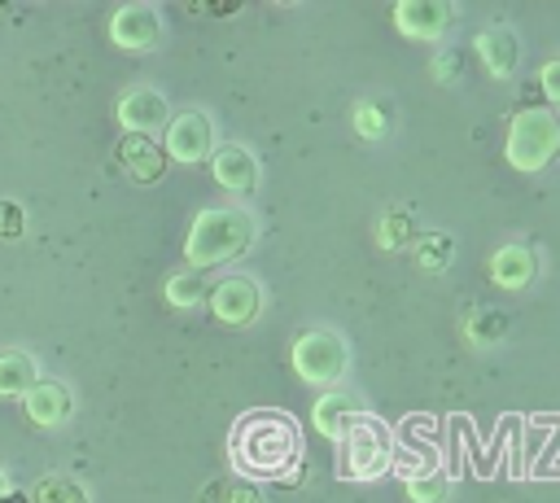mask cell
<instances>
[{"instance_id":"cell-1","label":"cell","mask_w":560,"mask_h":503,"mask_svg":"<svg viewBox=\"0 0 560 503\" xmlns=\"http://www.w3.org/2000/svg\"><path fill=\"white\" fill-rule=\"evenodd\" d=\"M258 236V223L245 206H206L197 210L188 236H184V262L188 271H210L232 258H241Z\"/></svg>"},{"instance_id":"cell-2","label":"cell","mask_w":560,"mask_h":503,"mask_svg":"<svg viewBox=\"0 0 560 503\" xmlns=\"http://www.w3.org/2000/svg\"><path fill=\"white\" fill-rule=\"evenodd\" d=\"M298 459V429L280 411H249L232 429V464L249 477H280Z\"/></svg>"},{"instance_id":"cell-3","label":"cell","mask_w":560,"mask_h":503,"mask_svg":"<svg viewBox=\"0 0 560 503\" xmlns=\"http://www.w3.org/2000/svg\"><path fill=\"white\" fill-rule=\"evenodd\" d=\"M503 157L521 175H538L560 157V114L547 105H525L512 114L503 136Z\"/></svg>"},{"instance_id":"cell-4","label":"cell","mask_w":560,"mask_h":503,"mask_svg":"<svg viewBox=\"0 0 560 503\" xmlns=\"http://www.w3.org/2000/svg\"><path fill=\"white\" fill-rule=\"evenodd\" d=\"M289 363H293V376L298 381L337 389V381H346V372H350V346L332 328H306V332L293 337Z\"/></svg>"},{"instance_id":"cell-5","label":"cell","mask_w":560,"mask_h":503,"mask_svg":"<svg viewBox=\"0 0 560 503\" xmlns=\"http://www.w3.org/2000/svg\"><path fill=\"white\" fill-rule=\"evenodd\" d=\"M341 446V472L350 481H376L389 464H394V446H389V433L372 420V416H359L346 437L337 442Z\"/></svg>"},{"instance_id":"cell-6","label":"cell","mask_w":560,"mask_h":503,"mask_svg":"<svg viewBox=\"0 0 560 503\" xmlns=\"http://www.w3.org/2000/svg\"><path fill=\"white\" fill-rule=\"evenodd\" d=\"M162 153L166 162H184V166L206 162L214 153V118L206 109L171 114V122L162 127Z\"/></svg>"},{"instance_id":"cell-7","label":"cell","mask_w":560,"mask_h":503,"mask_svg":"<svg viewBox=\"0 0 560 503\" xmlns=\"http://www.w3.org/2000/svg\"><path fill=\"white\" fill-rule=\"evenodd\" d=\"M206 302H210V315H214L219 324H228V328H245V324H254L258 311H262V289H258L254 276L232 271V276H223V280L206 293Z\"/></svg>"},{"instance_id":"cell-8","label":"cell","mask_w":560,"mask_h":503,"mask_svg":"<svg viewBox=\"0 0 560 503\" xmlns=\"http://www.w3.org/2000/svg\"><path fill=\"white\" fill-rule=\"evenodd\" d=\"M389 22H394V31H398L402 39H424V44H433V39H442L446 26L455 22V4H446V0H398L394 13H389Z\"/></svg>"},{"instance_id":"cell-9","label":"cell","mask_w":560,"mask_h":503,"mask_svg":"<svg viewBox=\"0 0 560 503\" xmlns=\"http://www.w3.org/2000/svg\"><path fill=\"white\" fill-rule=\"evenodd\" d=\"M171 122V105L158 87H127L118 96V127L122 136H158Z\"/></svg>"},{"instance_id":"cell-10","label":"cell","mask_w":560,"mask_h":503,"mask_svg":"<svg viewBox=\"0 0 560 503\" xmlns=\"http://www.w3.org/2000/svg\"><path fill=\"white\" fill-rule=\"evenodd\" d=\"M109 39L118 44V48H127V52H149V48H158V39H162V17H158V9L153 4H122V9H114L109 13Z\"/></svg>"},{"instance_id":"cell-11","label":"cell","mask_w":560,"mask_h":503,"mask_svg":"<svg viewBox=\"0 0 560 503\" xmlns=\"http://www.w3.org/2000/svg\"><path fill=\"white\" fill-rule=\"evenodd\" d=\"M472 52L490 79H512L521 66V39L512 26H481L472 39Z\"/></svg>"},{"instance_id":"cell-12","label":"cell","mask_w":560,"mask_h":503,"mask_svg":"<svg viewBox=\"0 0 560 503\" xmlns=\"http://www.w3.org/2000/svg\"><path fill=\"white\" fill-rule=\"evenodd\" d=\"M210 175H214V184H219L223 192L245 197V192L258 188V157H254L245 144H214V153H210Z\"/></svg>"},{"instance_id":"cell-13","label":"cell","mask_w":560,"mask_h":503,"mask_svg":"<svg viewBox=\"0 0 560 503\" xmlns=\"http://www.w3.org/2000/svg\"><path fill=\"white\" fill-rule=\"evenodd\" d=\"M22 407H26V420H35L39 429H57V424H66L70 420V411H74V394H70V385L66 381H35L26 394H22Z\"/></svg>"},{"instance_id":"cell-14","label":"cell","mask_w":560,"mask_h":503,"mask_svg":"<svg viewBox=\"0 0 560 503\" xmlns=\"http://www.w3.org/2000/svg\"><path fill=\"white\" fill-rule=\"evenodd\" d=\"M359 416H363V402H359L350 389H324V394L311 402V424H315V433L328 437V442H341L346 429H350Z\"/></svg>"},{"instance_id":"cell-15","label":"cell","mask_w":560,"mask_h":503,"mask_svg":"<svg viewBox=\"0 0 560 503\" xmlns=\"http://www.w3.org/2000/svg\"><path fill=\"white\" fill-rule=\"evenodd\" d=\"M486 271H490V280H494L499 289L516 293V289L534 284V276H538V258H534V249H529L525 241H508V245H499V249L490 254Z\"/></svg>"},{"instance_id":"cell-16","label":"cell","mask_w":560,"mask_h":503,"mask_svg":"<svg viewBox=\"0 0 560 503\" xmlns=\"http://www.w3.org/2000/svg\"><path fill=\"white\" fill-rule=\"evenodd\" d=\"M118 166L136 179V184H158L166 175V153L153 136H122L118 140Z\"/></svg>"},{"instance_id":"cell-17","label":"cell","mask_w":560,"mask_h":503,"mask_svg":"<svg viewBox=\"0 0 560 503\" xmlns=\"http://www.w3.org/2000/svg\"><path fill=\"white\" fill-rule=\"evenodd\" d=\"M35 381H39V367L26 350H0V394L4 398H22Z\"/></svg>"},{"instance_id":"cell-18","label":"cell","mask_w":560,"mask_h":503,"mask_svg":"<svg viewBox=\"0 0 560 503\" xmlns=\"http://www.w3.org/2000/svg\"><path fill=\"white\" fill-rule=\"evenodd\" d=\"M451 258H455V241H451L446 232H420V236L411 241V262H416L420 271H446Z\"/></svg>"},{"instance_id":"cell-19","label":"cell","mask_w":560,"mask_h":503,"mask_svg":"<svg viewBox=\"0 0 560 503\" xmlns=\"http://www.w3.org/2000/svg\"><path fill=\"white\" fill-rule=\"evenodd\" d=\"M31 503H92V499H88V486L83 481L66 477V472H48V477L35 481Z\"/></svg>"},{"instance_id":"cell-20","label":"cell","mask_w":560,"mask_h":503,"mask_svg":"<svg viewBox=\"0 0 560 503\" xmlns=\"http://www.w3.org/2000/svg\"><path fill=\"white\" fill-rule=\"evenodd\" d=\"M162 293H166V302L171 306H179V311H192V306H201L206 302V280H201V271H171L166 276V284H162Z\"/></svg>"},{"instance_id":"cell-21","label":"cell","mask_w":560,"mask_h":503,"mask_svg":"<svg viewBox=\"0 0 560 503\" xmlns=\"http://www.w3.org/2000/svg\"><path fill=\"white\" fill-rule=\"evenodd\" d=\"M350 127H354L359 140H385V131H389V109H385L381 101H359V105L350 109Z\"/></svg>"},{"instance_id":"cell-22","label":"cell","mask_w":560,"mask_h":503,"mask_svg":"<svg viewBox=\"0 0 560 503\" xmlns=\"http://www.w3.org/2000/svg\"><path fill=\"white\" fill-rule=\"evenodd\" d=\"M508 332V319H503V311H486V306H477L472 315H468V324H464V337L472 341V346H494L499 337Z\"/></svg>"},{"instance_id":"cell-23","label":"cell","mask_w":560,"mask_h":503,"mask_svg":"<svg viewBox=\"0 0 560 503\" xmlns=\"http://www.w3.org/2000/svg\"><path fill=\"white\" fill-rule=\"evenodd\" d=\"M376 241H381L385 249H402V245H411V241H416V223H411V214H407V210H385V219L376 223Z\"/></svg>"},{"instance_id":"cell-24","label":"cell","mask_w":560,"mask_h":503,"mask_svg":"<svg viewBox=\"0 0 560 503\" xmlns=\"http://www.w3.org/2000/svg\"><path fill=\"white\" fill-rule=\"evenodd\" d=\"M451 481L442 472H424V477H407V499L411 503H446Z\"/></svg>"},{"instance_id":"cell-25","label":"cell","mask_w":560,"mask_h":503,"mask_svg":"<svg viewBox=\"0 0 560 503\" xmlns=\"http://www.w3.org/2000/svg\"><path fill=\"white\" fill-rule=\"evenodd\" d=\"M22 232H26V210H22L13 197H0V236L13 241V236H22Z\"/></svg>"},{"instance_id":"cell-26","label":"cell","mask_w":560,"mask_h":503,"mask_svg":"<svg viewBox=\"0 0 560 503\" xmlns=\"http://www.w3.org/2000/svg\"><path fill=\"white\" fill-rule=\"evenodd\" d=\"M429 70H433L438 83H451V79L459 74V52H455V48H442V52L429 61Z\"/></svg>"},{"instance_id":"cell-27","label":"cell","mask_w":560,"mask_h":503,"mask_svg":"<svg viewBox=\"0 0 560 503\" xmlns=\"http://www.w3.org/2000/svg\"><path fill=\"white\" fill-rule=\"evenodd\" d=\"M538 83H542V96H547L551 105H560V57H551V61L542 66Z\"/></svg>"},{"instance_id":"cell-28","label":"cell","mask_w":560,"mask_h":503,"mask_svg":"<svg viewBox=\"0 0 560 503\" xmlns=\"http://www.w3.org/2000/svg\"><path fill=\"white\" fill-rule=\"evenodd\" d=\"M0 503H31V494H22V490H4Z\"/></svg>"},{"instance_id":"cell-29","label":"cell","mask_w":560,"mask_h":503,"mask_svg":"<svg viewBox=\"0 0 560 503\" xmlns=\"http://www.w3.org/2000/svg\"><path fill=\"white\" fill-rule=\"evenodd\" d=\"M4 490H9V486H4V472H0V494H4Z\"/></svg>"}]
</instances>
